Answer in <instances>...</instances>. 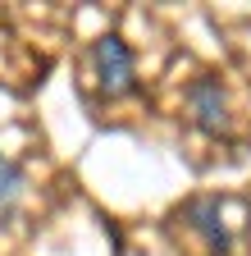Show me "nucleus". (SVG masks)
I'll return each mask as SVG.
<instances>
[{
  "label": "nucleus",
  "instance_id": "obj_1",
  "mask_svg": "<svg viewBox=\"0 0 251 256\" xmlns=\"http://www.w3.org/2000/svg\"><path fill=\"white\" fill-rule=\"evenodd\" d=\"M91 64H96V78H101V92L105 96H123L133 92V55L119 37H101L91 46Z\"/></svg>",
  "mask_w": 251,
  "mask_h": 256
},
{
  "label": "nucleus",
  "instance_id": "obj_2",
  "mask_svg": "<svg viewBox=\"0 0 251 256\" xmlns=\"http://www.w3.org/2000/svg\"><path fill=\"white\" fill-rule=\"evenodd\" d=\"M187 106H192L197 124H201V128H210V133H224V128H229L219 78H197V82H192V92H187Z\"/></svg>",
  "mask_w": 251,
  "mask_h": 256
},
{
  "label": "nucleus",
  "instance_id": "obj_3",
  "mask_svg": "<svg viewBox=\"0 0 251 256\" xmlns=\"http://www.w3.org/2000/svg\"><path fill=\"white\" fill-rule=\"evenodd\" d=\"M187 224L210 242V252L215 256H229V247H233V238H229V229H224V220H219V202H192L187 206Z\"/></svg>",
  "mask_w": 251,
  "mask_h": 256
},
{
  "label": "nucleus",
  "instance_id": "obj_4",
  "mask_svg": "<svg viewBox=\"0 0 251 256\" xmlns=\"http://www.w3.org/2000/svg\"><path fill=\"white\" fill-rule=\"evenodd\" d=\"M18 192H23V170L14 165V160H5V156H0V220L14 210Z\"/></svg>",
  "mask_w": 251,
  "mask_h": 256
}]
</instances>
